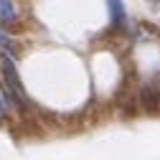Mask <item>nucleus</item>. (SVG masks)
<instances>
[{"label": "nucleus", "instance_id": "obj_2", "mask_svg": "<svg viewBox=\"0 0 160 160\" xmlns=\"http://www.w3.org/2000/svg\"><path fill=\"white\" fill-rule=\"evenodd\" d=\"M0 21L3 23H13L15 21V5L8 0H0Z\"/></svg>", "mask_w": 160, "mask_h": 160}, {"label": "nucleus", "instance_id": "obj_4", "mask_svg": "<svg viewBox=\"0 0 160 160\" xmlns=\"http://www.w3.org/2000/svg\"><path fill=\"white\" fill-rule=\"evenodd\" d=\"M142 104L148 107V112L158 109V92H155L152 87H145V89H142Z\"/></svg>", "mask_w": 160, "mask_h": 160}, {"label": "nucleus", "instance_id": "obj_5", "mask_svg": "<svg viewBox=\"0 0 160 160\" xmlns=\"http://www.w3.org/2000/svg\"><path fill=\"white\" fill-rule=\"evenodd\" d=\"M5 104H8V94H3V89H0V122L5 119Z\"/></svg>", "mask_w": 160, "mask_h": 160}, {"label": "nucleus", "instance_id": "obj_3", "mask_svg": "<svg viewBox=\"0 0 160 160\" xmlns=\"http://www.w3.org/2000/svg\"><path fill=\"white\" fill-rule=\"evenodd\" d=\"M107 8H109V15H112V23H114V26H122V21H125L122 3H117V0H109Z\"/></svg>", "mask_w": 160, "mask_h": 160}, {"label": "nucleus", "instance_id": "obj_1", "mask_svg": "<svg viewBox=\"0 0 160 160\" xmlns=\"http://www.w3.org/2000/svg\"><path fill=\"white\" fill-rule=\"evenodd\" d=\"M0 69H3V79H5V89L10 92V99L15 104H26L28 97H26V89L21 84V76H18V69H15V61L13 56H8L5 51L0 53Z\"/></svg>", "mask_w": 160, "mask_h": 160}]
</instances>
